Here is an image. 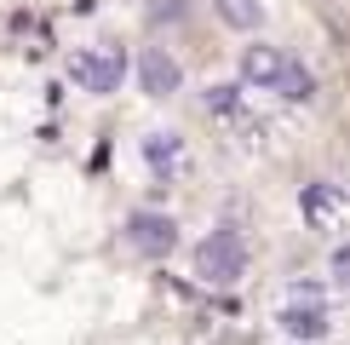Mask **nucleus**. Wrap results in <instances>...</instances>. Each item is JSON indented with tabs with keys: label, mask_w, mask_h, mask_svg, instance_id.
I'll return each mask as SVG.
<instances>
[{
	"label": "nucleus",
	"mask_w": 350,
	"mask_h": 345,
	"mask_svg": "<svg viewBox=\"0 0 350 345\" xmlns=\"http://www.w3.org/2000/svg\"><path fill=\"white\" fill-rule=\"evenodd\" d=\"M241 86L275 92V98H287V104H310V98H316V75H310V69H304L293 52L265 47V40L241 52Z\"/></svg>",
	"instance_id": "nucleus-1"
},
{
	"label": "nucleus",
	"mask_w": 350,
	"mask_h": 345,
	"mask_svg": "<svg viewBox=\"0 0 350 345\" xmlns=\"http://www.w3.org/2000/svg\"><path fill=\"white\" fill-rule=\"evenodd\" d=\"M247 277V242H241V230H213V236H201L196 242V282H207V288H236Z\"/></svg>",
	"instance_id": "nucleus-2"
},
{
	"label": "nucleus",
	"mask_w": 350,
	"mask_h": 345,
	"mask_svg": "<svg viewBox=\"0 0 350 345\" xmlns=\"http://www.w3.org/2000/svg\"><path fill=\"white\" fill-rule=\"evenodd\" d=\"M69 81H75L81 92H92V98L121 92V81H126V52L115 47V40H98V47H86V52L69 58Z\"/></svg>",
	"instance_id": "nucleus-3"
},
{
	"label": "nucleus",
	"mask_w": 350,
	"mask_h": 345,
	"mask_svg": "<svg viewBox=\"0 0 350 345\" xmlns=\"http://www.w3.org/2000/svg\"><path fill=\"white\" fill-rule=\"evenodd\" d=\"M126 248L138 259H167L178 248V225H172V213L161 207H138L133 219H126Z\"/></svg>",
	"instance_id": "nucleus-4"
},
{
	"label": "nucleus",
	"mask_w": 350,
	"mask_h": 345,
	"mask_svg": "<svg viewBox=\"0 0 350 345\" xmlns=\"http://www.w3.org/2000/svg\"><path fill=\"white\" fill-rule=\"evenodd\" d=\"M282 322V334L293 345H316L333 334V316H327V299H287V311L275 316Z\"/></svg>",
	"instance_id": "nucleus-5"
},
{
	"label": "nucleus",
	"mask_w": 350,
	"mask_h": 345,
	"mask_svg": "<svg viewBox=\"0 0 350 345\" xmlns=\"http://www.w3.org/2000/svg\"><path fill=\"white\" fill-rule=\"evenodd\" d=\"M299 213H304L310 230H339V219H345V184H333V179L304 184L299 190Z\"/></svg>",
	"instance_id": "nucleus-6"
},
{
	"label": "nucleus",
	"mask_w": 350,
	"mask_h": 345,
	"mask_svg": "<svg viewBox=\"0 0 350 345\" xmlns=\"http://www.w3.org/2000/svg\"><path fill=\"white\" fill-rule=\"evenodd\" d=\"M201 110H207L218 127H230V133H253V127H258V121H253V110H247V86H230V81L207 86Z\"/></svg>",
	"instance_id": "nucleus-7"
},
{
	"label": "nucleus",
	"mask_w": 350,
	"mask_h": 345,
	"mask_svg": "<svg viewBox=\"0 0 350 345\" xmlns=\"http://www.w3.org/2000/svg\"><path fill=\"white\" fill-rule=\"evenodd\" d=\"M138 81H144V92H150V98H172V92L184 86V64H178L167 47H144V58H138Z\"/></svg>",
	"instance_id": "nucleus-8"
},
{
	"label": "nucleus",
	"mask_w": 350,
	"mask_h": 345,
	"mask_svg": "<svg viewBox=\"0 0 350 345\" xmlns=\"http://www.w3.org/2000/svg\"><path fill=\"white\" fill-rule=\"evenodd\" d=\"M144 162H150L155 179H178V167H184V138H178V133H150V138H144Z\"/></svg>",
	"instance_id": "nucleus-9"
},
{
	"label": "nucleus",
	"mask_w": 350,
	"mask_h": 345,
	"mask_svg": "<svg viewBox=\"0 0 350 345\" xmlns=\"http://www.w3.org/2000/svg\"><path fill=\"white\" fill-rule=\"evenodd\" d=\"M218 18H224L230 29H258V18H265V6L258 0H213Z\"/></svg>",
	"instance_id": "nucleus-10"
},
{
	"label": "nucleus",
	"mask_w": 350,
	"mask_h": 345,
	"mask_svg": "<svg viewBox=\"0 0 350 345\" xmlns=\"http://www.w3.org/2000/svg\"><path fill=\"white\" fill-rule=\"evenodd\" d=\"M178 12H184L178 0H161V6H155V18H178Z\"/></svg>",
	"instance_id": "nucleus-11"
}]
</instances>
